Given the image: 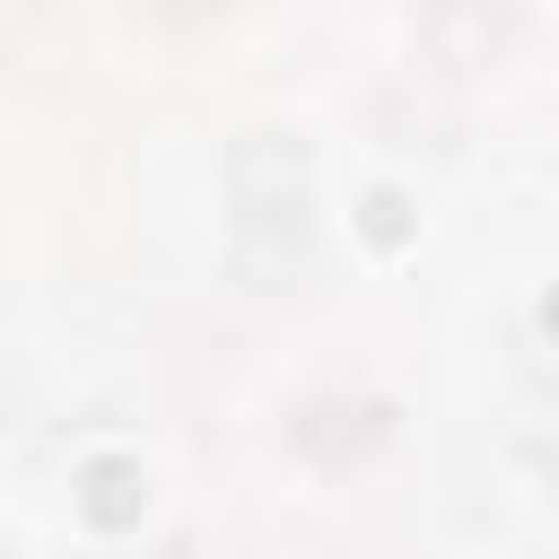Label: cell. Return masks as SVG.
Segmentation results:
<instances>
[{
  "mask_svg": "<svg viewBox=\"0 0 559 559\" xmlns=\"http://www.w3.org/2000/svg\"><path fill=\"white\" fill-rule=\"evenodd\" d=\"M218 236L227 280L262 306H297L323 288V218H314V157L288 122H245L218 157Z\"/></svg>",
  "mask_w": 559,
  "mask_h": 559,
  "instance_id": "cell-1",
  "label": "cell"
},
{
  "mask_svg": "<svg viewBox=\"0 0 559 559\" xmlns=\"http://www.w3.org/2000/svg\"><path fill=\"white\" fill-rule=\"evenodd\" d=\"M393 437H402V402L376 393V384H314L280 411V445L314 480H349V472L384 463Z\"/></svg>",
  "mask_w": 559,
  "mask_h": 559,
  "instance_id": "cell-2",
  "label": "cell"
},
{
  "mask_svg": "<svg viewBox=\"0 0 559 559\" xmlns=\"http://www.w3.org/2000/svg\"><path fill=\"white\" fill-rule=\"evenodd\" d=\"M122 17L140 35H157V44H201V35H218L236 17V0H122Z\"/></svg>",
  "mask_w": 559,
  "mask_h": 559,
  "instance_id": "cell-4",
  "label": "cell"
},
{
  "mask_svg": "<svg viewBox=\"0 0 559 559\" xmlns=\"http://www.w3.org/2000/svg\"><path fill=\"white\" fill-rule=\"evenodd\" d=\"M402 44H411V79L419 87L498 79L524 52V0H411Z\"/></svg>",
  "mask_w": 559,
  "mask_h": 559,
  "instance_id": "cell-3",
  "label": "cell"
}]
</instances>
